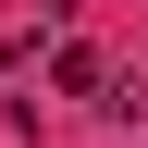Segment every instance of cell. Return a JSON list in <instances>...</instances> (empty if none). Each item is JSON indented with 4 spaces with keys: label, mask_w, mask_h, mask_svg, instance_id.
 <instances>
[{
    "label": "cell",
    "mask_w": 148,
    "mask_h": 148,
    "mask_svg": "<svg viewBox=\"0 0 148 148\" xmlns=\"http://www.w3.org/2000/svg\"><path fill=\"white\" fill-rule=\"evenodd\" d=\"M49 86H62V99H99V86H111V74H99V49H86V37H74V49H62V62H49Z\"/></svg>",
    "instance_id": "cell-1"
}]
</instances>
